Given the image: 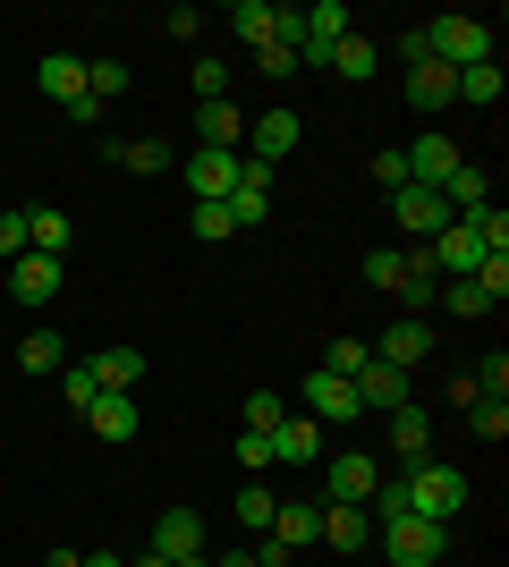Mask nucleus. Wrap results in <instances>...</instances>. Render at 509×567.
Returning <instances> with one entry per match:
<instances>
[{
  "mask_svg": "<svg viewBox=\"0 0 509 567\" xmlns=\"http://www.w3.org/2000/svg\"><path fill=\"white\" fill-rule=\"evenodd\" d=\"M221 25H230L246 51H264L272 34H297V9H272V0H238V9H230Z\"/></svg>",
  "mask_w": 509,
  "mask_h": 567,
  "instance_id": "15",
  "label": "nucleus"
},
{
  "mask_svg": "<svg viewBox=\"0 0 509 567\" xmlns=\"http://www.w3.org/2000/svg\"><path fill=\"white\" fill-rule=\"evenodd\" d=\"M238 466H246V483L272 466V441H264V432H238Z\"/></svg>",
  "mask_w": 509,
  "mask_h": 567,
  "instance_id": "44",
  "label": "nucleus"
},
{
  "mask_svg": "<svg viewBox=\"0 0 509 567\" xmlns=\"http://www.w3.org/2000/svg\"><path fill=\"white\" fill-rule=\"evenodd\" d=\"M85 424H94V441H136L145 406H136V390H102V399L85 406Z\"/></svg>",
  "mask_w": 509,
  "mask_h": 567,
  "instance_id": "20",
  "label": "nucleus"
},
{
  "mask_svg": "<svg viewBox=\"0 0 509 567\" xmlns=\"http://www.w3.org/2000/svg\"><path fill=\"white\" fill-rule=\"evenodd\" d=\"M85 567H128V559H111V550H85Z\"/></svg>",
  "mask_w": 509,
  "mask_h": 567,
  "instance_id": "50",
  "label": "nucleus"
},
{
  "mask_svg": "<svg viewBox=\"0 0 509 567\" xmlns=\"http://www.w3.org/2000/svg\"><path fill=\"white\" fill-rule=\"evenodd\" d=\"M85 85H94V102L111 111V102H120L128 85H136V69H128V60H94V69H85Z\"/></svg>",
  "mask_w": 509,
  "mask_h": 567,
  "instance_id": "32",
  "label": "nucleus"
},
{
  "mask_svg": "<svg viewBox=\"0 0 509 567\" xmlns=\"http://www.w3.org/2000/svg\"><path fill=\"white\" fill-rule=\"evenodd\" d=\"M425 51H434L450 76H459V69H485V60H492V25H485V18H459V9H450V18L425 25Z\"/></svg>",
  "mask_w": 509,
  "mask_h": 567,
  "instance_id": "1",
  "label": "nucleus"
},
{
  "mask_svg": "<svg viewBox=\"0 0 509 567\" xmlns=\"http://www.w3.org/2000/svg\"><path fill=\"white\" fill-rule=\"evenodd\" d=\"M365 364H374V348H365V339H332V348H323V373H339V381H357Z\"/></svg>",
  "mask_w": 509,
  "mask_h": 567,
  "instance_id": "37",
  "label": "nucleus"
},
{
  "mask_svg": "<svg viewBox=\"0 0 509 567\" xmlns=\"http://www.w3.org/2000/svg\"><path fill=\"white\" fill-rule=\"evenodd\" d=\"M264 441H272V466H323V424L315 415H281Z\"/></svg>",
  "mask_w": 509,
  "mask_h": 567,
  "instance_id": "14",
  "label": "nucleus"
},
{
  "mask_svg": "<svg viewBox=\"0 0 509 567\" xmlns=\"http://www.w3.org/2000/svg\"><path fill=\"white\" fill-rule=\"evenodd\" d=\"M195 136H204V153H238V144H246V111L230 94H221V102H195Z\"/></svg>",
  "mask_w": 509,
  "mask_h": 567,
  "instance_id": "21",
  "label": "nucleus"
},
{
  "mask_svg": "<svg viewBox=\"0 0 509 567\" xmlns=\"http://www.w3.org/2000/svg\"><path fill=\"white\" fill-rule=\"evenodd\" d=\"M145 550H162V559H195V550H213V543H204V517H195V508H153V543Z\"/></svg>",
  "mask_w": 509,
  "mask_h": 567,
  "instance_id": "16",
  "label": "nucleus"
},
{
  "mask_svg": "<svg viewBox=\"0 0 509 567\" xmlns=\"http://www.w3.org/2000/svg\"><path fill=\"white\" fill-rule=\"evenodd\" d=\"M476 288H485L492 306H501V297H509V255H485V271H476Z\"/></svg>",
  "mask_w": 509,
  "mask_h": 567,
  "instance_id": "45",
  "label": "nucleus"
},
{
  "mask_svg": "<svg viewBox=\"0 0 509 567\" xmlns=\"http://www.w3.org/2000/svg\"><path fill=\"white\" fill-rule=\"evenodd\" d=\"M297 136H306V127H297V111H255L238 153H246V162H264V169H281V162L297 153Z\"/></svg>",
  "mask_w": 509,
  "mask_h": 567,
  "instance_id": "9",
  "label": "nucleus"
},
{
  "mask_svg": "<svg viewBox=\"0 0 509 567\" xmlns=\"http://www.w3.org/2000/svg\"><path fill=\"white\" fill-rule=\"evenodd\" d=\"M179 178H187V204H230L238 178H246V153H204L195 144L187 162H179Z\"/></svg>",
  "mask_w": 509,
  "mask_h": 567,
  "instance_id": "6",
  "label": "nucleus"
},
{
  "mask_svg": "<svg viewBox=\"0 0 509 567\" xmlns=\"http://www.w3.org/2000/svg\"><path fill=\"white\" fill-rule=\"evenodd\" d=\"M390 220L416 229V246H434V237L450 229V204H441L434 187H390Z\"/></svg>",
  "mask_w": 509,
  "mask_h": 567,
  "instance_id": "13",
  "label": "nucleus"
},
{
  "mask_svg": "<svg viewBox=\"0 0 509 567\" xmlns=\"http://www.w3.org/2000/svg\"><path fill=\"white\" fill-rule=\"evenodd\" d=\"M399 162H408V187H434V195H441V178H450V169H459L467 153H459L450 136H441V127H425V136H416L408 153H399Z\"/></svg>",
  "mask_w": 509,
  "mask_h": 567,
  "instance_id": "12",
  "label": "nucleus"
},
{
  "mask_svg": "<svg viewBox=\"0 0 509 567\" xmlns=\"http://www.w3.org/2000/svg\"><path fill=\"white\" fill-rule=\"evenodd\" d=\"M374 348V364H399V373H416V364H434V331L416 322V313H399L383 339H365Z\"/></svg>",
  "mask_w": 509,
  "mask_h": 567,
  "instance_id": "11",
  "label": "nucleus"
},
{
  "mask_svg": "<svg viewBox=\"0 0 509 567\" xmlns=\"http://www.w3.org/2000/svg\"><path fill=\"white\" fill-rule=\"evenodd\" d=\"M323 69H332V76H348V85H365V76L383 69V43H365V34H339Z\"/></svg>",
  "mask_w": 509,
  "mask_h": 567,
  "instance_id": "28",
  "label": "nucleus"
},
{
  "mask_svg": "<svg viewBox=\"0 0 509 567\" xmlns=\"http://www.w3.org/2000/svg\"><path fill=\"white\" fill-rule=\"evenodd\" d=\"M425 262H434V280H476V271H485V237L467 229V220H450V229L425 246Z\"/></svg>",
  "mask_w": 509,
  "mask_h": 567,
  "instance_id": "10",
  "label": "nucleus"
},
{
  "mask_svg": "<svg viewBox=\"0 0 509 567\" xmlns=\"http://www.w3.org/2000/svg\"><path fill=\"white\" fill-rule=\"evenodd\" d=\"M9 297H18V306H51V297H60V255H34V246H26V255L9 262Z\"/></svg>",
  "mask_w": 509,
  "mask_h": 567,
  "instance_id": "17",
  "label": "nucleus"
},
{
  "mask_svg": "<svg viewBox=\"0 0 509 567\" xmlns=\"http://www.w3.org/2000/svg\"><path fill=\"white\" fill-rule=\"evenodd\" d=\"M281 415H289V399H281V390H246V432H272Z\"/></svg>",
  "mask_w": 509,
  "mask_h": 567,
  "instance_id": "38",
  "label": "nucleus"
},
{
  "mask_svg": "<svg viewBox=\"0 0 509 567\" xmlns=\"http://www.w3.org/2000/svg\"><path fill=\"white\" fill-rule=\"evenodd\" d=\"M128 567H170V559H162V550H145V559H128Z\"/></svg>",
  "mask_w": 509,
  "mask_h": 567,
  "instance_id": "52",
  "label": "nucleus"
},
{
  "mask_svg": "<svg viewBox=\"0 0 509 567\" xmlns=\"http://www.w3.org/2000/svg\"><path fill=\"white\" fill-rule=\"evenodd\" d=\"M374 483H383V457L374 450H323V499H374Z\"/></svg>",
  "mask_w": 509,
  "mask_h": 567,
  "instance_id": "7",
  "label": "nucleus"
},
{
  "mask_svg": "<svg viewBox=\"0 0 509 567\" xmlns=\"http://www.w3.org/2000/svg\"><path fill=\"white\" fill-rule=\"evenodd\" d=\"M111 162H120L128 178H162V169H179V153H170L162 136H120V144H111Z\"/></svg>",
  "mask_w": 509,
  "mask_h": 567,
  "instance_id": "24",
  "label": "nucleus"
},
{
  "mask_svg": "<svg viewBox=\"0 0 509 567\" xmlns=\"http://www.w3.org/2000/svg\"><path fill=\"white\" fill-rule=\"evenodd\" d=\"M476 390H485V399H509V355H501V348L476 364Z\"/></svg>",
  "mask_w": 509,
  "mask_h": 567,
  "instance_id": "42",
  "label": "nucleus"
},
{
  "mask_svg": "<svg viewBox=\"0 0 509 567\" xmlns=\"http://www.w3.org/2000/svg\"><path fill=\"white\" fill-rule=\"evenodd\" d=\"M94 373H102V390H136L145 381V348H102Z\"/></svg>",
  "mask_w": 509,
  "mask_h": 567,
  "instance_id": "30",
  "label": "nucleus"
},
{
  "mask_svg": "<svg viewBox=\"0 0 509 567\" xmlns=\"http://www.w3.org/2000/svg\"><path fill=\"white\" fill-rule=\"evenodd\" d=\"M374 543H383L390 567H441L450 525H434V517H390V525H374Z\"/></svg>",
  "mask_w": 509,
  "mask_h": 567,
  "instance_id": "3",
  "label": "nucleus"
},
{
  "mask_svg": "<svg viewBox=\"0 0 509 567\" xmlns=\"http://www.w3.org/2000/svg\"><path fill=\"white\" fill-rule=\"evenodd\" d=\"M450 102H501V60H485V69H459V85H450Z\"/></svg>",
  "mask_w": 509,
  "mask_h": 567,
  "instance_id": "31",
  "label": "nucleus"
},
{
  "mask_svg": "<svg viewBox=\"0 0 509 567\" xmlns=\"http://www.w3.org/2000/svg\"><path fill=\"white\" fill-rule=\"evenodd\" d=\"M264 220H272V169H264V162H246L238 195H230V229H264Z\"/></svg>",
  "mask_w": 509,
  "mask_h": 567,
  "instance_id": "22",
  "label": "nucleus"
},
{
  "mask_svg": "<svg viewBox=\"0 0 509 567\" xmlns=\"http://www.w3.org/2000/svg\"><path fill=\"white\" fill-rule=\"evenodd\" d=\"M450 85H459V76L441 69V60H416V69H408V102H416V118L450 111Z\"/></svg>",
  "mask_w": 509,
  "mask_h": 567,
  "instance_id": "27",
  "label": "nucleus"
},
{
  "mask_svg": "<svg viewBox=\"0 0 509 567\" xmlns=\"http://www.w3.org/2000/svg\"><path fill=\"white\" fill-rule=\"evenodd\" d=\"M170 567H213V550H195V559H170Z\"/></svg>",
  "mask_w": 509,
  "mask_h": 567,
  "instance_id": "51",
  "label": "nucleus"
},
{
  "mask_svg": "<svg viewBox=\"0 0 509 567\" xmlns=\"http://www.w3.org/2000/svg\"><path fill=\"white\" fill-rule=\"evenodd\" d=\"M43 567H85V550H51V559Z\"/></svg>",
  "mask_w": 509,
  "mask_h": 567,
  "instance_id": "49",
  "label": "nucleus"
},
{
  "mask_svg": "<svg viewBox=\"0 0 509 567\" xmlns=\"http://www.w3.org/2000/svg\"><path fill=\"white\" fill-rule=\"evenodd\" d=\"M187 229L213 237V246H221V237H238V229H230V204H187Z\"/></svg>",
  "mask_w": 509,
  "mask_h": 567,
  "instance_id": "40",
  "label": "nucleus"
},
{
  "mask_svg": "<svg viewBox=\"0 0 509 567\" xmlns=\"http://www.w3.org/2000/svg\"><path fill=\"white\" fill-rule=\"evenodd\" d=\"M467 432L501 450V441H509V399H476V406H467Z\"/></svg>",
  "mask_w": 509,
  "mask_h": 567,
  "instance_id": "33",
  "label": "nucleus"
},
{
  "mask_svg": "<svg viewBox=\"0 0 509 567\" xmlns=\"http://www.w3.org/2000/svg\"><path fill=\"white\" fill-rule=\"evenodd\" d=\"M399 474H408V517L450 525L467 508V474L459 466H441V457H434V466H399Z\"/></svg>",
  "mask_w": 509,
  "mask_h": 567,
  "instance_id": "2",
  "label": "nucleus"
},
{
  "mask_svg": "<svg viewBox=\"0 0 509 567\" xmlns=\"http://www.w3.org/2000/svg\"><path fill=\"white\" fill-rule=\"evenodd\" d=\"M230 508H238V525H255V534H264L272 508H281V492H272V483H238V499H230Z\"/></svg>",
  "mask_w": 509,
  "mask_h": 567,
  "instance_id": "34",
  "label": "nucleus"
},
{
  "mask_svg": "<svg viewBox=\"0 0 509 567\" xmlns=\"http://www.w3.org/2000/svg\"><path fill=\"white\" fill-rule=\"evenodd\" d=\"M60 364H69V339L60 331H26L18 339V373H60Z\"/></svg>",
  "mask_w": 509,
  "mask_h": 567,
  "instance_id": "29",
  "label": "nucleus"
},
{
  "mask_svg": "<svg viewBox=\"0 0 509 567\" xmlns=\"http://www.w3.org/2000/svg\"><path fill=\"white\" fill-rule=\"evenodd\" d=\"M399 280H408V255H399V246H374V255H365V288H383V297H390Z\"/></svg>",
  "mask_w": 509,
  "mask_h": 567,
  "instance_id": "35",
  "label": "nucleus"
},
{
  "mask_svg": "<svg viewBox=\"0 0 509 567\" xmlns=\"http://www.w3.org/2000/svg\"><path fill=\"white\" fill-rule=\"evenodd\" d=\"M26 255V213H0V262Z\"/></svg>",
  "mask_w": 509,
  "mask_h": 567,
  "instance_id": "47",
  "label": "nucleus"
},
{
  "mask_svg": "<svg viewBox=\"0 0 509 567\" xmlns=\"http://www.w3.org/2000/svg\"><path fill=\"white\" fill-rule=\"evenodd\" d=\"M60 390H69V406L85 415V406L102 399V373H94V355H85V364H60Z\"/></svg>",
  "mask_w": 509,
  "mask_h": 567,
  "instance_id": "36",
  "label": "nucleus"
},
{
  "mask_svg": "<svg viewBox=\"0 0 509 567\" xmlns=\"http://www.w3.org/2000/svg\"><path fill=\"white\" fill-rule=\"evenodd\" d=\"M441 306L476 322V313H492V297H485V288H476V280H441Z\"/></svg>",
  "mask_w": 509,
  "mask_h": 567,
  "instance_id": "39",
  "label": "nucleus"
},
{
  "mask_svg": "<svg viewBox=\"0 0 509 567\" xmlns=\"http://www.w3.org/2000/svg\"><path fill=\"white\" fill-rule=\"evenodd\" d=\"M213 567H264V559H255V550H221Z\"/></svg>",
  "mask_w": 509,
  "mask_h": 567,
  "instance_id": "48",
  "label": "nucleus"
},
{
  "mask_svg": "<svg viewBox=\"0 0 509 567\" xmlns=\"http://www.w3.org/2000/svg\"><path fill=\"white\" fill-rule=\"evenodd\" d=\"M390 457H399V466H434V424H425V406H399V415H390Z\"/></svg>",
  "mask_w": 509,
  "mask_h": 567,
  "instance_id": "23",
  "label": "nucleus"
},
{
  "mask_svg": "<svg viewBox=\"0 0 509 567\" xmlns=\"http://www.w3.org/2000/svg\"><path fill=\"white\" fill-rule=\"evenodd\" d=\"M34 85H43L69 118H102V102H94V85H85V60H77V51H43V60H34Z\"/></svg>",
  "mask_w": 509,
  "mask_h": 567,
  "instance_id": "4",
  "label": "nucleus"
},
{
  "mask_svg": "<svg viewBox=\"0 0 509 567\" xmlns=\"http://www.w3.org/2000/svg\"><path fill=\"white\" fill-rule=\"evenodd\" d=\"M162 34H179V43H195V34H204V9H187V0H179V9H170V18H162Z\"/></svg>",
  "mask_w": 509,
  "mask_h": 567,
  "instance_id": "46",
  "label": "nucleus"
},
{
  "mask_svg": "<svg viewBox=\"0 0 509 567\" xmlns=\"http://www.w3.org/2000/svg\"><path fill=\"white\" fill-rule=\"evenodd\" d=\"M408 390H416V373H399V364H365V373H357V406H365V415H399Z\"/></svg>",
  "mask_w": 509,
  "mask_h": 567,
  "instance_id": "19",
  "label": "nucleus"
},
{
  "mask_svg": "<svg viewBox=\"0 0 509 567\" xmlns=\"http://www.w3.org/2000/svg\"><path fill=\"white\" fill-rule=\"evenodd\" d=\"M230 94V69H221V60H195V102H221Z\"/></svg>",
  "mask_w": 509,
  "mask_h": 567,
  "instance_id": "43",
  "label": "nucleus"
},
{
  "mask_svg": "<svg viewBox=\"0 0 509 567\" xmlns=\"http://www.w3.org/2000/svg\"><path fill=\"white\" fill-rule=\"evenodd\" d=\"M69 237H77V220L60 213V204H34V213H26V246H34V255H60V262H69Z\"/></svg>",
  "mask_w": 509,
  "mask_h": 567,
  "instance_id": "26",
  "label": "nucleus"
},
{
  "mask_svg": "<svg viewBox=\"0 0 509 567\" xmlns=\"http://www.w3.org/2000/svg\"><path fill=\"white\" fill-rule=\"evenodd\" d=\"M0 94H9V85H0Z\"/></svg>",
  "mask_w": 509,
  "mask_h": 567,
  "instance_id": "53",
  "label": "nucleus"
},
{
  "mask_svg": "<svg viewBox=\"0 0 509 567\" xmlns=\"http://www.w3.org/2000/svg\"><path fill=\"white\" fill-rule=\"evenodd\" d=\"M441 204H450V220H459V213H485V204H492L485 162H459V169H450V178H441Z\"/></svg>",
  "mask_w": 509,
  "mask_h": 567,
  "instance_id": "25",
  "label": "nucleus"
},
{
  "mask_svg": "<svg viewBox=\"0 0 509 567\" xmlns=\"http://www.w3.org/2000/svg\"><path fill=\"white\" fill-rule=\"evenodd\" d=\"M255 69H264V76H289L297 69V43H289V34H272V43L255 51Z\"/></svg>",
  "mask_w": 509,
  "mask_h": 567,
  "instance_id": "41",
  "label": "nucleus"
},
{
  "mask_svg": "<svg viewBox=\"0 0 509 567\" xmlns=\"http://www.w3.org/2000/svg\"><path fill=\"white\" fill-rule=\"evenodd\" d=\"M315 543H332V550H348V559H357V550L374 543V517H365L357 499H323V525H315Z\"/></svg>",
  "mask_w": 509,
  "mask_h": 567,
  "instance_id": "18",
  "label": "nucleus"
},
{
  "mask_svg": "<svg viewBox=\"0 0 509 567\" xmlns=\"http://www.w3.org/2000/svg\"><path fill=\"white\" fill-rule=\"evenodd\" d=\"M339 34H357L348 0H315V9H297V34H289V43H297V69H323Z\"/></svg>",
  "mask_w": 509,
  "mask_h": 567,
  "instance_id": "5",
  "label": "nucleus"
},
{
  "mask_svg": "<svg viewBox=\"0 0 509 567\" xmlns=\"http://www.w3.org/2000/svg\"><path fill=\"white\" fill-rule=\"evenodd\" d=\"M297 399H306V415H315L323 432H339V424H357V415H365V406H357V381L323 373V364H315L306 381H297Z\"/></svg>",
  "mask_w": 509,
  "mask_h": 567,
  "instance_id": "8",
  "label": "nucleus"
}]
</instances>
